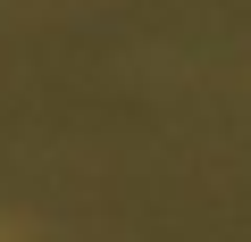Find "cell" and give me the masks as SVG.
Listing matches in <instances>:
<instances>
[{
    "instance_id": "1",
    "label": "cell",
    "mask_w": 251,
    "mask_h": 242,
    "mask_svg": "<svg viewBox=\"0 0 251 242\" xmlns=\"http://www.w3.org/2000/svg\"><path fill=\"white\" fill-rule=\"evenodd\" d=\"M0 242H25V234H17V225H0Z\"/></svg>"
}]
</instances>
